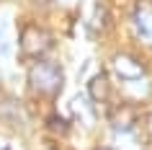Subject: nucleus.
<instances>
[{
  "label": "nucleus",
  "mask_w": 152,
  "mask_h": 150,
  "mask_svg": "<svg viewBox=\"0 0 152 150\" xmlns=\"http://www.w3.org/2000/svg\"><path fill=\"white\" fill-rule=\"evenodd\" d=\"M10 18H5L0 13V70L3 67H8L10 65Z\"/></svg>",
  "instance_id": "1a4fd4ad"
},
{
  "label": "nucleus",
  "mask_w": 152,
  "mask_h": 150,
  "mask_svg": "<svg viewBox=\"0 0 152 150\" xmlns=\"http://www.w3.org/2000/svg\"><path fill=\"white\" fill-rule=\"evenodd\" d=\"M28 88L34 93H41V96H49L54 98L64 86V75H62V67L54 62V60H36V62L28 67Z\"/></svg>",
  "instance_id": "f257e3e1"
},
{
  "label": "nucleus",
  "mask_w": 152,
  "mask_h": 150,
  "mask_svg": "<svg viewBox=\"0 0 152 150\" xmlns=\"http://www.w3.org/2000/svg\"><path fill=\"white\" fill-rule=\"evenodd\" d=\"M111 96H113V88H111V78H108L106 72H98V75L90 78V83H88V98L93 103H106Z\"/></svg>",
  "instance_id": "423d86ee"
},
{
  "label": "nucleus",
  "mask_w": 152,
  "mask_h": 150,
  "mask_svg": "<svg viewBox=\"0 0 152 150\" xmlns=\"http://www.w3.org/2000/svg\"><path fill=\"white\" fill-rule=\"evenodd\" d=\"M0 150H10V145H8L5 140H0Z\"/></svg>",
  "instance_id": "f8f14e48"
},
{
  "label": "nucleus",
  "mask_w": 152,
  "mask_h": 150,
  "mask_svg": "<svg viewBox=\"0 0 152 150\" xmlns=\"http://www.w3.org/2000/svg\"><path fill=\"white\" fill-rule=\"evenodd\" d=\"M96 150H113V148H108V145H98Z\"/></svg>",
  "instance_id": "ddd939ff"
},
{
  "label": "nucleus",
  "mask_w": 152,
  "mask_h": 150,
  "mask_svg": "<svg viewBox=\"0 0 152 150\" xmlns=\"http://www.w3.org/2000/svg\"><path fill=\"white\" fill-rule=\"evenodd\" d=\"M111 70L113 75H119L124 83H132V80H142L147 72H144V65L137 60V57L126 55V52H119V55L111 60Z\"/></svg>",
  "instance_id": "39448f33"
},
{
  "label": "nucleus",
  "mask_w": 152,
  "mask_h": 150,
  "mask_svg": "<svg viewBox=\"0 0 152 150\" xmlns=\"http://www.w3.org/2000/svg\"><path fill=\"white\" fill-rule=\"evenodd\" d=\"M26 119L28 117H26V111H23V103L18 101L16 96L0 91V122H5L13 129H23Z\"/></svg>",
  "instance_id": "7ed1b4c3"
},
{
  "label": "nucleus",
  "mask_w": 152,
  "mask_h": 150,
  "mask_svg": "<svg viewBox=\"0 0 152 150\" xmlns=\"http://www.w3.org/2000/svg\"><path fill=\"white\" fill-rule=\"evenodd\" d=\"M70 114L77 117L83 124H96V106H93V101H90L85 93L75 96L70 101Z\"/></svg>",
  "instance_id": "6e6552de"
},
{
  "label": "nucleus",
  "mask_w": 152,
  "mask_h": 150,
  "mask_svg": "<svg viewBox=\"0 0 152 150\" xmlns=\"http://www.w3.org/2000/svg\"><path fill=\"white\" fill-rule=\"evenodd\" d=\"M150 127H152V119H150Z\"/></svg>",
  "instance_id": "4468645a"
},
{
  "label": "nucleus",
  "mask_w": 152,
  "mask_h": 150,
  "mask_svg": "<svg viewBox=\"0 0 152 150\" xmlns=\"http://www.w3.org/2000/svg\"><path fill=\"white\" fill-rule=\"evenodd\" d=\"M126 93H129V98H147V93H150V83H147V78L126 83Z\"/></svg>",
  "instance_id": "9b49d317"
},
{
  "label": "nucleus",
  "mask_w": 152,
  "mask_h": 150,
  "mask_svg": "<svg viewBox=\"0 0 152 150\" xmlns=\"http://www.w3.org/2000/svg\"><path fill=\"white\" fill-rule=\"evenodd\" d=\"M111 24V13L106 8V3H96V8H93V16H90V26L96 29V31H106Z\"/></svg>",
  "instance_id": "9d476101"
},
{
  "label": "nucleus",
  "mask_w": 152,
  "mask_h": 150,
  "mask_svg": "<svg viewBox=\"0 0 152 150\" xmlns=\"http://www.w3.org/2000/svg\"><path fill=\"white\" fill-rule=\"evenodd\" d=\"M108 122H111V127L116 129V132H126V129H132L137 122V111L129 106V103H119V106H113L111 111H108Z\"/></svg>",
  "instance_id": "0eeeda50"
},
{
  "label": "nucleus",
  "mask_w": 152,
  "mask_h": 150,
  "mask_svg": "<svg viewBox=\"0 0 152 150\" xmlns=\"http://www.w3.org/2000/svg\"><path fill=\"white\" fill-rule=\"evenodd\" d=\"M18 44H21V55H23L26 60H34V62H36V60H44V57H47V52L52 49L54 39H52V34H49L47 29H41V26H36V24H28V26H23Z\"/></svg>",
  "instance_id": "f03ea898"
},
{
  "label": "nucleus",
  "mask_w": 152,
  "mask_h": 150,
  "mask_svg": "<svg viewBox=\"0 0 152 150\" xmlns=\"http://www.w3.org/2000/svg\"><path fill=\"white\" fill-rule=\"evenodd\" d=\"M132 26L142 41L152 44V0H137L132 8Z\"/></svg>",
  "instance_id": "20e7f679"
}]
</instances>
